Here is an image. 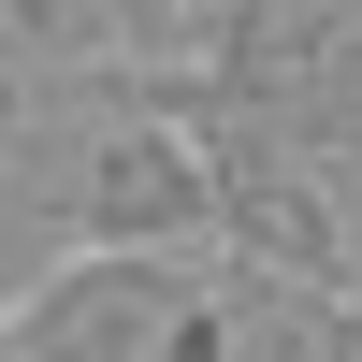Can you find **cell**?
Segmentation results:
<instances>
[{"mask_svg":"<svg viewBox=\"0 0 362 362\" xmlns=\"http://www.w3.org/2000/svg\"><path fill=\"white\" fill-rule=\"evenodd\" d=\"M15 362H218V261H145V247H73L15 319Z\"/></svg>","mask_w":362,"mask_h":362,"instance_id":"cell-1","label":"cell"},{"mask_svg":"<svg viewBox=\"0 0 362 362\" xmlns=\"http://www.w3.org/2000/svg\"><path fill=\"white\" fill-rule=\"evenodd\" d=\"M218 362H362V290L218 261Z\"/></svg>","mask_w":362,"mask_h":362,"instance_id":"cell-2","label":"cell"},{"mask_svg":"<svg viewBox=\"0 0 362 362\" xmlns=\"http://www.w3.org/2000/svg\"><path fill=\"white\" fill-rule=\"evenodd\" d=\"M58 261H73V218H58V189H44V174H15V160H0V319H15L29 290L58 276Z\"/></svg>","mask_w":362,"mask_h":362,"instance_id":"cell-3","label":"cell"},{"mask_svg":"<svg viewBox=\"0 0 362 362\" xmlns=\"http://www.w3.org/2000/svg\"><path fill=\"white\" fill-rule=\"evenodd\" d=\"M0 362H15V348H0Z\"/></svg>","mask_w":362,"mask_h":362,"instance_id":"cell-4","label":"cell"}]
</instances>
